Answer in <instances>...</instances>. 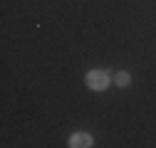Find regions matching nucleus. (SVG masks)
I'll return each mask as SVG.
<instances>
[{"label":"nucleus","mask_w":156,"mask_h":148,"mask_svg":"<svg viewBox=\"0 0 156 148\" xmlns=\"http://www.w3.org/2000/svg\"><path fill=\"white\" fill-rule=\"evenodd\" d=\"M84 84H87L92 91H104V89L112 84V79H109V74H107L104 69H92V72H87Z\"/></svg>","instance_id":"f257e3e1"},{"label":"nucleus","mask_w":156,"mask_h":148,"mask_svg":"<svg viewBox=\"0 0 156 148\" xmlns=\"http://www.w3.org/2000/svg\"><path fill=\"white\" fill-rule=\"evenodd\" d=\"M92 143H94L92 136H89V133H82V131L69 136V148H89Z\"/></svg>","instance_id":"f03ea898"},{"label":"nucleus","mask_w":156,"mask_h":148,"mask_svg":"<svg viewBox=\"0 0 156 148\" xmlns=\"http://www.w3.org/2000/svg\"><path fill=\"white\" fill-rule=\"evenodd\" d=\"M129 82H131V74H129V72H116V74H114V84H116V86L124 89V86H129Z\"/></svg>","instance_id":"7ed1b4c3"}]
</instances>
